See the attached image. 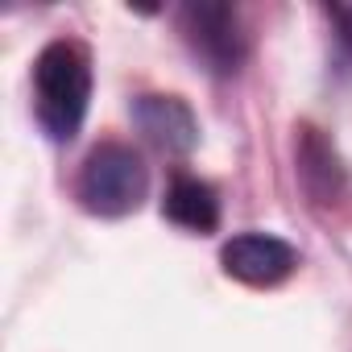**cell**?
I'll return each instance as SVG.
<instances>
[{
    "label": "cell",
    "instance_id": "cell-1",
    "mask_svg": "<svg viewBox=\"0 0 352 352\" xmlns=\"http://www.w3.org/2000/svg\"><path fill=\"white\" fill-rule=\"evenodd\" d=\"M91 108V50L79 38H54L34 58V116L46 141L71 145Z\"/></svg>",
    "mask_w": 352,
    "mask_h": 352
},
{
    "label": "cell",
    "instance_id": "cell-2",
    "mask_svg": "<svg viewBox=\"0 0 352 352\" xmlns=\"http://www.w3.org/2000/svg\"><path fill=\"white\" fill-rule=\"evenodd\" d=\"M75 199L96 220H124L149 199V166L124 141L96 145L75 179Z\"/></svg>",
    "mask_w": 352,
    "mask_h": 352
},
{
    "label": "cell",
    "instance_id": "cell-3",
    "mask_svg": "<svg viewBox=\"0 0 352 352\" xmlns=\"http://www.w3.org/2000/svg\"><path fill=\"white\" fill-rule=\"evenodd\" d=\"M179 34L195 63L216 79H232L249 58V34L232 5H183Z\"/></svg>",
    "mask_w": 352,
    "mask_h": 352
},
{
    "label": "cell",
    "instance_id": "cell-4",
    "mask_svg": "<svg viewBox=\"0 0 352 352\" xmlns=\"http://www.w3.org/2000/svg\"><path fill=\"white\" fill-rule=\"evenodd\" d=\"M220 265L232 282L253 286V290H274L298 270V249L274 232H241L224 241Z\"/></svg>",
    "mask_w": 352,
    "mask_h": 352
},
{
    "label": "cell",
    "instance_id": "cell-5",
    "mask_svg": "<svg viewBox=\"0 0 352 352\" xmlns=\"http://www.w3.org/2000/svg\"><path fill=\"white\" fill-rule=\"evenodd\" d=\"M137 133L166 157H187L199 145V120L179 96H137L129 108Z\"/></svg>",
    "mask_w": 352,
    "mask_h": 352
},
{
    "label": "cell",
    "instance_id": "cell-6",
    "mask_svg": "<svg viewBox=\"0 0 352 352\" xmlns=\"http://www.w3.org/2000/svg\"><path fill=\"white\" fill-rule=\"evenodd\" d=\"M294 174H298V187L307 195L311 208H327L340 204L348 191V170L336 153V145L327 141L323 129L315 124H298L294 137Z\"/></svg>",
    "mask_w": 352,
    "mask_h": 352
},
{
    "label": "cell",
    "instance_id": "cell-7",
    "mask_svg": "<svg viewBox=\"0 0 352 352\" xmlns=\"http://www.w3.org/2000/svg\"><path fill=\"white\" fill-rule=\"evenodd\" d=\"M162 216L170 224H179L183 232L208 236L220 228V195L212 183L195 179V174H174L166 187V199H162Z\"/></svg>",
    "mask_w": 352,
    "mask_h": 352
},
{
    "label": "cell",
    "instance_id": "cell-8",
    "mask_svg": "<svg viewBox=\"0 0 352 352\" xmlns=\"http://www.w3.org/2000/svg\"><path fill=\"white\" fill-rule=\"evenodd\" d=\"M327 13V21L336 25V58L344 63V71H352V9H340V5H331V9H323Z\"/></svg>",
    "mask_w": 352,
    "mask_h": 352
}]
</instances>
